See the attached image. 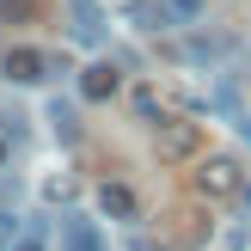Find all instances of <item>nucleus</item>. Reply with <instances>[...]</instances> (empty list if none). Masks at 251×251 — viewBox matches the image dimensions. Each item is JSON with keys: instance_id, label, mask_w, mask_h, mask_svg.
Segmentation results:
<instances>
[{"instance_id": "1", "label": "nucleus", "mask_w": 251, "mask_h": 251, "mask_svg": "<svg viewBox=\"0 0 251 251\" xmlns=\"http://www.w3.org/2000/svg\"><path fill=\"white\" fill-rule=\"evenodd\" d=\"M202 6H208V0H129V25L166 37V31H178V25H196Z\"/></svg>"}, {"instance_id": "2", "label": "nucleus", "mask_w": 251, "mask_h": 251, "mask_svg": "<svg viewBox=\"0 0 251 251\" xmlns=\"http://www.w3.org/2000/svg\"><path fill=\"white\" fill-rule=\"evenodd\" d=\"M196 196L202 202H233V196H245V166L233 153H208V159H196Z\"/></svg>"}, {"instance_id": "3", "label": "nucleus", "mask_w": 251, "mask_h": 251, "mask_svg": "<svg viewBox=\"0 0 251 251\" xmlns=\"http://www.w3.org/2000/svg\"><path fill=\"white\" fill-rule=\"evenodd\" d=\"M55 68H61V61L43 55V49H31V43H19V49H6V55H0V74H6L12 86H43Z\"/></svg>"}, {"instance_id": "4", "label": "nucleus", "mask_w": 251, "mask_h": 251, "mask_svg": "<svg viewBox=\"0 0 251 251\" xmlns=\"http://www.w3.org/2000/svg\"><path fill=\"white\" fill-rule=\"evenodd\" d=\"M196 147H202V135H196V123H184V117H172V123H159V129H153V153L166 159V166L196 159Z\"/></svg>"}, {"instance_id": "5", "label": "nucleus", "mask_w": 251, "mask_h": 251, "mask_svg": "<svg viewBox=\"0 0 251 251\" xmlns=\"http://www.w3.org/2000/svg\"><path fill=\"white\" fill-rule=\"evenodd\" d=\"M227 49H233V37H172L166 55L184 61V68H208V61H221Z\"/></svg>"}, {"instance_id": "6", "label": "nucleus", "mask_w": 251, "mask_h": 251, "mask_svg": "<svg viewBox=\"0 0 251 251\" xmlns=\"http://www.w3.org/2000/svg\"><path fill=\"white\" fill-rule=\"evenodd\" d=\"M135 117H141L147 129H159V123L184 117V98H178V92H166V86H135Z\"/></svg>"}, {"instance_id": "7", "label": "nucleus", "mask_w": 251, "mask_h": 251, "mask_svg": "<svg viewBox=\"0 0 251 251\" xmlns=\"http://www.w3.org/2000/svg\"><path fill=\"white\" fill-rule=\"evenodd\" d=\"M68 31H74V43H104L110 37V25H104V12H98V0H68Z\"/></svg>"}, {"instance_id": "8", "label": "nucleus", "mask_w": 251, "mask_h": 251, "mask_svg": "<svg viewBox=\"0 0 251 251\" xmlns=\"http://www.w3.org/2000/svg\"><path fill=\"white\" fill-rule=\"evenodd\" d=\"M98 215L129 221V227H135V221H141V202H135V190H129V184H117V178H110V184H98Z\"/></svg>"}, {"instance_id": "9", "label": "nucleus", "mask_w": 251, "mask_h": 251, "mask_svg": "<svg viewBox=\"0 0 251 251\" xmlns=\"http://www.w3.org/2000/svg\"><path fill=\"white\" fill-rule=\"evenodd\" d=\"M117 86H123V74L110 68V61H92V68L80 74V98H86V104H104V98H117Z\"/></svg>"}, {"instance_id": "10", "label": "nucleus", "mask_w": 251, "mask_h": 251, "mask_svg": "<svg viewBox=\"0 0 251 251\" xmlns=\"http://www.w3.org/2000/svg\"><path fill=\"white\" fill-rule=\"evenodd\" d=\"M61 245L68 251H104V233H98L92 221H68V227H61Z\"/></svg>"}, {"instance_id": "11", "label": "nucleus", "mask_w": 251, "mask_h": 251, "mask_svg": "<svg viewBox=\"0 0 251 251\" xmlns=\"http://www.w3.org/2000/svg\"><path fill=\"white\" fill-rule=\"evenodd\" d=\"M129 251H172V245L159 239V233H147L141 221H135V227H129Z\"/></svg>"}, {"instance_id": "12", "label": "nucleus", "mask_w": 251, "mask_h": 251, "mask_svg": "<svg viewBox=\"0 0 251 251\" xmlns=\"http://www.w3.org/2000/svg\"><path fill=\"white\" fill-rule=\"evenodd\" d=\"M6 251H49V239H43V227H25L19 239H12Z\"/></svg>"}, {"instance_id": "13", "label": "nucleus", "mask_w": 251, "mask_h": 251, "mask_svg": "<svg viewBox=\"0 0 251 251\" xmlns=\"http://www.w3.org/2000/svg\"><path fill=\"white\" fill-rule=\"evenodd\" d=\"M31 19V0H0V25H19Z\"/></svg>"}, {"instance_id": "14", "label": "nucleus", "mask_w": 251, "mask_h": 251, "mask_svg": "<svg viewBox=\"0 0 251 251\" xmlns=\"http://www.w3.org/2000/svg\"><path fill=\"white\" fill-rule=\"evenodd\" d=\"M12 239H19V215H12V208H0V251H6Z\"/></svg>"}, {"instance_id": "15", "label": "nucleus", "mask_w": 251, "mask_h": 251, "mask_svg": "<svg viewBox=\"0 0 251 251\" xmlns=\"http://www.w3.org/2000/svg\"><path fill=\"white\" fill-rule=\"evenodd\" d=\"M239 135H245V141H251V110H245V117H239Z\"/></svg>"}, {"instance_id": "16", "label": "nucleus", "mask_w": 251, "mask_h": 251, "mask_svg": "<svg viewBox=\"0 0 251 251\" xmlns=\"http://www.w3.org/2000/svg\"><path fill=\"white\" fill-rule=\"evenodd\" d=\"M6 153H12V141H6V135H0V166H6Z\"/></svg>"}]
</instances>
